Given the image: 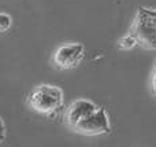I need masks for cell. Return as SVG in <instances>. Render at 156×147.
Instances as JSON below:
<instances>
[{
	"label": "cell",
	"mask_w": 156,
	"mask_h": 147,
	"mask_svg": "<svg viewBox=\"0 0 156 147\" xmlns=\"http://www.w3.org/2000/svg\"><path fill=\"white\" fill-rule=\"evenodd\" d=\"M27 105L36 113L54 116L63 106V91L56 85L41 84L29 94Z\"/></svg>",
	"instance_id": "cell-1"
},
{
	"label": "cell",
	"mask_w": 156,
	"mask_h": 147,
	"mask_svg": "<svg viewBox=\"0 0 156 147\" xmlns=\"http://www.w3.org/2000/svg\"><path fill=\"white\" fill-rule=\"evenodd\" d=\"M137 40V46L147 50H156V10L140 7L130 28Z\"/></svg>",
	"instance_id": "cell-2"
},
{
	"label": "cell",
	"mask_w": 156,
	"mask_h": 147,
	"mask_svg": "<svg viewBox=\"0 0 156 147\" xmlns=\"http://www.w3.org/2000/svg\"><path fill=\"white\" fill-rule=\"evenodd\" d=\"M71 131L82 135H88V136L110 134L111 131L110 117H108L107 112L103 107H97L93 113H90L83 120H81Z\"/></svg>",
	"instance_id": "cell-3"
},
{
	"label": "cell",
	"mask_w": 156,
	"mask_h": 147,
	"mask_svg": "<svg viewBox=\"0 0 156 147\" xmlns=\"http://www.w3.org/2000/svg\"><path fill=\"white\" fill-rule=\"evenodd\" d=\"M85 57V48L81 43H67L54 52V63L58 69L69 70L80 65Z\"/></svg>",
	"instance_id": "cell-4"
},
{
	"label": "cell",
	"mask_w": 156,
	"mask_h": 147,
	"mask_svg": "<svg viewBox=\"0 0 156 147\" xmlns=\"http://www.w3.org/2000/svg\"><path fill=\"white\" fill-rule=\"evenodd\" d=\"M97 107L99 106H96L89 99H77V101H74L69 106V109L66 110L65 114V121L67 124V127L70 129H73L81 120H83L86 116L93 113Z\"/></svg>",
	"instance_id": "cell-5"
},
{
	"label": "cell",
	"mask_w": 156,
	"mask_h": 147,
	"mask_svg": "<svg viewBox=\"0 0 156 147\" xmlns=\"http://www.w3.org/2000/svg\"><path fill=\"white\" fill-rule=\"evenodd\" d=\"M137 46V40L134 39V36L132 33H127L126 36H123L122 39H119L118 41V48L123 50V51H127V50H132Z\"/></svg>",
	"instance_id": "cell-6"
},
{
	"label": "cell",
	"mask_w": 156,
	"mask_h": 147,
	"mask_svg": "<svg viewBox=\"0 0 156 147\" xmlns=\"http://www.w3.org/2000/svg\"><path fill=\"white\" fill-rule=\"evenodd\" d=\"M11 24H12V18L5 13H0V33L7 32L11 28Z\"/></svg>",
	"instance_id": "cell-7"
},
{
	"label": "cell",
	"mask_w": 156,
	"mask_h": 147,
	"mask_svg": "<svg viewBox=\"0 0 156 147\" xmlns=\"http://www.w3.org/2000/svg\"><path fill=\"white\" fill-rule=\"evenodd\" d=\"M5 138H7V128H5L4 121H3L2 117H0V145L5 140Z\"/></svg>",
	"instance_id": "cell-8"
},
{
	"label": "cell",
	"mask_w": 156,
	"mask_h": 147,
	"mask_svg": "<svg viewBox=\"0 0 156 147\" xmlns=\"http://www.w3.org/2000/svg\"><path fill=\"white\" fill-rule=\"evenodd\" d=\"M152 90H154V92L156 94V65L154 69V73H152Z\"/></svg>",
	"instance_id": "cell-9"
}]
</instances>
